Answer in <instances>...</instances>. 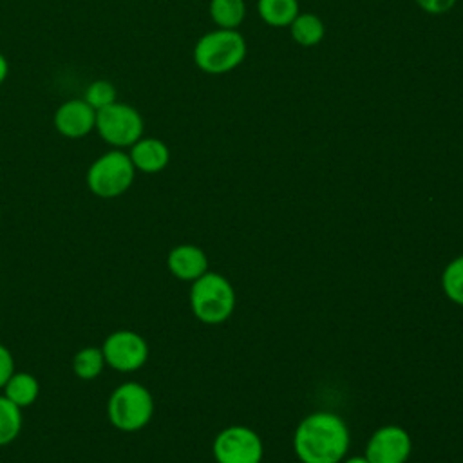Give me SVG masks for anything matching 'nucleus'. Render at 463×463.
<instances>
[{
  "instance_id": "20",
  "label": "nucleus",
  "mask_w": 463,
  "mask_h": 463,
  "mask_svg": "<svg viewBox=\"0 0 463 463\" xmlns=\"http://www.w3.org/2000/svg\"><path fill=\"white\" fill-rule=\"evenodd\" d=\"M83 99L98 112L114 101H118V90L109 80H94L87 85L83 92Z\"/></svg>"
},
{
  "instance_id": "15",
  "label": "nucleus",
  "mask_w": 463,
  "mask_h": 463,
  "mask_svg": "<svg viewBox=\"0 0 463 463\" xmlns=\"http://www.w3.org/2000/svg\"><path fill=\"white\" fill-rule=\"evenodd\" d=\"M260 20L271 27H289L300 13L298 0H257Z\"/></svg>"
},
{
  "instance_id": "1",
  "label": "nucleus",
  "mask_w": 463,
  "mask_h": 463,
  "mask_svg": "<svg viewBox=\"0 0 463 463\" xmlns=\"http://www.w3.org/2000/svg\"><path fill=\"white\" fill-rule=\"evenodd\" d=\"M345 421L327 411L306 416L293 436V450L302 463H340L349 450Z\"/></svg>"
},
{
  "instance_id": "4",
  "label": "nucleus",
  "mask_w": 463,
  "mask_h": 463,
  "mask_svg": "<svg viewBox=\"0 0 463 463\" xmlns=\"http://www.w3.org/2000/svg\"><path fill=\"white\" fill-rule=\"evenodd\" d=\"M154 414L150 391L137 382L118 385L107 402V418L121 432H137L148 425Z\"/></svg>"
},
{
  "instance_id": "18",
  "label": "nucleus",
  "mask_w": 463,
  "mask_h": 463,
  "mask_svg": "<svg viewBox=\"0 0 463 463\" xmlns=\"http://www.w3.org/2000/svg\"><path fill=\"white\" fill-rule=\"evenodd\" d=\"M22 425H24L22 409L2 394L0 396V447L11 445L20 436Z\"/></svg>"
},
{
  "instance_id": "3",
  "label": "nucleus",
  "mask_w": 463,
  "mask_h": 463,
  "mask_svg": "<svg viewBox=\"0 0 463 463\" xmlns=\"http://www.w3.org/2000/svg\"><path fill=\"white\" fill-rule=\"evenodd\" d=\"M190 307L203 324H221L235 309V289L232 282L215 271H206L190 286Z\"/></svg>"
},
{
  "instance_id": "8",
  "label": "nucleus",
  "mask_w": 463,
  "mask_h": 463,
  "mask_svg": "<svg viewBox=\"0 0 463 463\" xmlns=\"http://www.w3.org/2000/svg\"><path fill=\"white\" fill-rule=\"evenodd\" d=\"M105 364L119 373H132L141 369L148 360L146 340L130 329L112 331L101 344Z\"/></svg>"
},
{
  "instance_id": "6",
  "label": "nucleus",
  "mask_w": 463,
  "mask_h": 463,
  "mask_svg": "<svg viewBox=\"0 0 463 463\" xmlns=\"http://www.w3.org/2000/svg\"><path fill=\"white\" fill-rule=\"evenodd\" d=\"M145 121L139 110L128 103L114 101L96 112V132L110 148H130L143 137Z\"/></svg>"
},
{
  "instance_id": "2",
  "label": "nucleus",
  "mask_w": 463,
  "mask_h": 463,
  "mask_svg": "<svg viewBox=\"0 0 463 463\" xmlns=\"http://www.w3.org/2000/svg\"><path fill=\"white\" fill-rule=\"evenodd\" d=\"M246 40L237 29H213L204 33L194 47V61L206 74H226L246 58Z\"/></svg>"
},
{
  "instance_id": "14",
  "label": "nucleus",
  "mask_w": 463,
  "mask_h": 463,
  "mask_svg": "<svg viewBox=\"0 0 463 463\" xmlns=\"http://www.w3.org/2000/svg\"><path fill=\"white\" fill-rule=\"evenodd\" d=\"M289 34L300 47H315L326 36V24L315 13H298L289 24Z\"/></svg>"
},
{
  "instance_id": "10",
  "label": "nucleus",
  "mask_w": 463,
  "mask_h": 463,
  "mask_svg": "<svg viewBox=\"0 0 463 463\" xmlns=\"http://www.w3.org/2000/svg\"><path fill=\"white\" fill-rule=\"evenodd\" d=\"M52 125L60 136L81 139L96 130V110L83 98H72L54 110Z\"/></svg>"
},
{
  "instance_id": "17",
  "label": "nucleus",
  "mask_w": 463,
  "mask_h": 463,
  "mask_svg": "<svg viewBox=\"0 0 463 463\" xmlns=\"http://www.w3.org/2000/svg\"><path fill=\"white\" fill-rule=\"evenodd\" d=\"M105 358L101 353V347H94V345H87L81 347L80 351H76V354L72 356V373L80 378V380H94L101 374V371L105 369Z\"/></svg>"
},
{
  "instance_id": "7",
  "label": "nucleus",
  "mask_w": 463,
  "mask_h": 463,
  "mask_svg": "<svg viewBox=\"0 0 463 463\" xmlns=\"http://www.w3.org/2000/svg\"><path fill=\"white\" fill-rule=\"evenodd\" d=\"M212 452L217 463H260L264 447L260 436L253 429L246 425H230L215 436Z\"/></svg>"
},
{
  "instance_id": "16",
  "label": "nucleus",
  "mask_w": 463,
  "mask_h": 463,
  "mask_svg": "<svg viewBox=\"0 0 463 463\" xmlns=\"http://www.w3.org/2000/svg\"><path fill=\"white\" fill-rule=\"evenodd\" d=\"M208 13L219 29H237L246 18L244 0H210Z\"/></svg>"
},
{
  "instance_id": "5",
  "label": "nucleus",
  "mask_w": 463,
  "mask_h": 463,
  "mask_svg": "<svg viewBox=\"0 0 463 463\" xmlns=\"http://www.w3.org/2000/svg\"><path fill=\"white\" fill-rule=\"evenodd\" d=\"M136 168L128 157V152L121 148H110L98 156L87 168V188L101 199H114L123 195L134 183Z\"/></svg>"
},
{
  "instance_id": "22",
  "label": "nucleus",
  "mask_w": 463,
  "mask_h": 463,
  "mask_svg": "<svg viewBox=\"0 0 463 463\" xmlns=\"http://www.w3.org/2000/svg\"><path fill=\"white\" fill-rule=\"evenodd\" d=\"M420 9H423L429 14H443L450 11L458 0H414Z\"/></svg>"
},
{
  "instance_id": "11",
  "label": "nucleus",
  "mask_w": 463,
  "mask_h": 463,
  "mask_svg": "<svg viewBox=\"0 0 463 463\" xmlns=\"http://www.w3.org/2000/svg\"><path fill=\"white\" fill-rule=\"evenodd\" d=\"M166 268L175 279L194 282L208 271V257L195 244H179L168 251Z\"/></svg>"
},
{
  "instance_id": "21",
  "label": "nucleus",
  "mask_w": 463,
  "mask_h": 463,
  "mask_svg": "<svg viewBox=\"0 0 463 463\" xmlns=\"http://www.w3.org/2000/svg\"><path fill=\"white\" fill-rule=\"evenodd\" d=\"M14 358L13 353L0 344V389L5 385V382L11 378V374L14 373Z\"/></svg>"
},
{
  "instance_id": "19",
  "label": "nucleus",
  "mask_w": 463,
  "mask_h": 463,
  "mask_svg": "<svg viewBox=\"0 0 463 463\" xmlns=\"http://www.w3.org/2000/svg\"><path fill=\"white\" fill-rule=\"evenodd\" d=\"M441 289L450 302L463 306V255L452 259L445 266L441 273Z\"/></svg>"
},
{
  "instance_id": "23",
  "label": "nucleus",
  "mask_w": 463,
  "mask_h": 463,
  "mask_svg": "<svg viewBox=\"0 0 463 463\" xmlns=\"http://www.w3.org/2000/svg\"><path fill=\"white\" fill-rule=\"evenodd\" d=\"M7 74H9V61H7L5 54L0 52V85L7 80Z\"/></svg>"
},
{
  "instance_id": "12",
  "label": "nucleus",
  "mask_w": 463,
  "mask_h": 463,
  "mask_svg": "<svg viewBox=\"0 0 463 463\" xmlns=\"http://www.w3.org/2000/svg\"><path fill=\"white\" fill-rule=\"evenodd\" d=\"M128 157L136 172L157 174L170 163V148L163 139L143 136L128 148Z\"/></svg>"
},
{
  "instance_id": "24",
  "label": "nucleus",
  "mask_w": 463,
  "mask_h": 463,
  "mask_svg": "<svg viewBox=\"0 0 463 463\" xmlns=\"http://www.w3.org/2000/svg\"><path fill=\"white\" fill-rule=\"evenodd\" d=\"M342 463H369V459L365 456H351V458H344Z\"/></svg>"
},
{
  "instance_id": "13",
  "label": "nucleus",
  "mask_w": 463,
  "mask_h": 463,
  "mask_svg": "<svg viewBox=\"0 0 463 463\" xmlns=\"http://www.w3.org/2000/svg\"><path fill=\"white\" fill-rule=\"evenodd\" d=\"M4 396L20 409L33 405L40 396V382L25 371H14L2 387Z\"/></svg>"
},
{
  "instance_id": "9",
  "label": "nucleus",
  "mask_w": 463,
  "mask_h": 463,
  "mask_svg": "<svg viewBox=\"0 0 463 463\" xmlns=\"http://www.w3.org/2000/svg\"><path fill=\"white\" fill-rule=\"evenodd\" d=\"M411 452V434L400 425H383L371 434L364 456L369 463H407Z\"/></svg>"
}]
</instances>
